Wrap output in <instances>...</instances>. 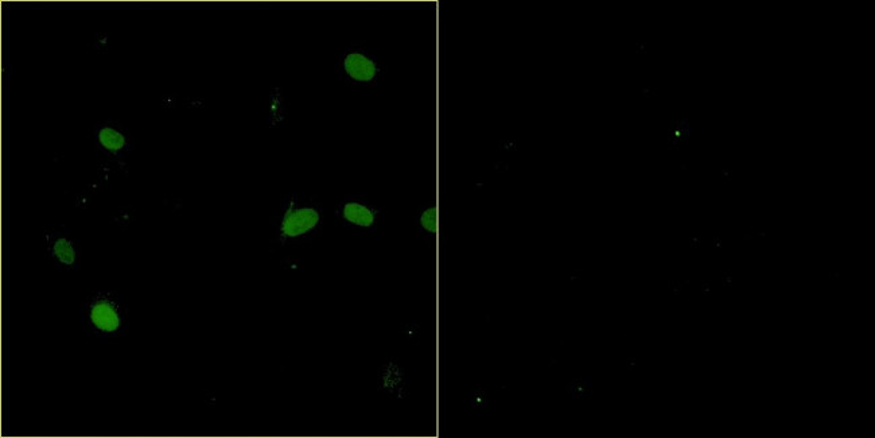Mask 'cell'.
Listing matches in <instances>:
<instances>
[{"mask_svg":"<svg viewBox=\"0 0 875 438\" xmlns=\"http://www.w3.org/2000/svg\"><path fill=\"white\" fill-rule=\"evenodd\" d=\"M274 239L279 246H301L324 230V205L315 197L287 196L272 220Z\"/></svg>","mask_w":875,"mask_h":438,"instance_id":"obj_1","label":"cell"},{"mask_svg":"<svg viewBox=\"0 0 875 438\" xmlns=\"http://www.w3.org/2000/svg\"><path fill=\"white\" fill-rule=\"evenodd\" d=\"M419 234L429 243H433L438 236V209L434 203H427L419 208L418 213Z\"/></svg>","mask_w":875,"mask_h":438,"instance_id":"obj_8","label":"cell"},{"mask_svg":"<svg viewBox=\"0 0 875 438\" xmlns=\"http://www.w3.org/2000/svg\"><path fill=\"white\" fill-rule=\"evenodd\" d=\"M46 253L49 261L60 270H79L83 265V248L65 231V228L48 231L45 235Z\"/></svg>","mask_w":875,"mask_h":438,"instance_id":"obj_6","label":"cell"},{"mask_svg":"<svg viewBox=\"0 0 875 438\" xmlns=\"http://www.w3.org/2000/svg\"><path fill=\"white\" fill-rule=\"evenodd\" d=\"M377 385H379L381 393L387 397L404 399L408 395L406 372L394 359L381 364L379 374H377Z\"/></svg>","mask_w":875,"mask_h":438,"instance_id":"obj_7","label":"cell"},{"mask_svg":"<svg viewBox=\"0 0 875 438\" xmlns=\"http://www.w3.org/2000/svg\"><path fill=\"white\" fill-rule=\"evenodd\" d=\"M488 402V394H486L485 391L482 390L474 391L473 397L472 399H470V403H472V406L477 409L484 408V406H486V403Z\"/></svg>","mask_w":875,"mask_h":438,"instance_id":"obj_9","label":"cell"},{"mask_svg":"<svg viewBox=\"0 0 875 438\" xmlns=\"http://www.w3.org/2000/svg\"><path fill=\"white\" fill-rule=\"evenodd\" d=\"M380 209L363 196H345L334 208L338 226L361 234H373L380 222Z\"/></svg>","mask_w":875,"mask_h":438,"instance_id":"obj_4","label":"cell"},{"mask_svg":"<svg viewBox=\"0 0 875 438\" xmlns=\"http://www.w3.org/2000/svg\"><path fill=\"white\" fill-rule=\"evenodd\" d=\"M338 76L348 84L371 87L384 75L385 68L363 42H352L337 57Z\"/></svg>","mask_w":875,"mask_h":438,"instance_id":"obj_3","label":"cell"},{"mask_svg":"<svg viewBox=\"0 0 875 438\" xmlns=\"http://www.w3.org/2000/svg\"><path fill=\"white\" fill-rule=\"evenodd\" d=\"M93 142L97 150L108 155L120 168H126L127 155L132 150V139L122 123L105 120L97 124L93 130Z\"/></svg>","mask_w":875,"mask_h":438,"instance_id":"obj_5","label":"cell"},{"mask_svg":"<svg viewBox=\"0 0 875 438\" xmlns=\"http://www.w3.org/2000/svg\"><path fill=\"white\" fill-rule=\"evenodd\" d=\"M128 306L120 294L97 292L88 297L81 308V323L91 335L101 340L119 339L128 328Z\"/></svg>","mask_w":875,"mask_h":438,"instance_id":"obj_2","label":"cell"}]
</instances>
